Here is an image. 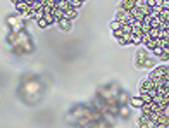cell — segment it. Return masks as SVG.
Wrapping results in <instances>:
<instances>
[{"label":"cell","instance_id":"1","mask_svg":"<svg viewBox=\"0 0 169 128\" xmlns=\"http://www.w3.org/2000/svg\"><path fill=\"white\" fill-rule=\"evenodd\" d=\"M166 76V66H159V68H154L150 73V78L152 80H164Z\"/></svg>","mask_w":169,"mask_h":128},{"label":"cell","instance_id":"2","mask_svg":"<svg viewBox=\"0 0 169 128\" xmlns=\"http://www.w3.org/2000/svg\"><path fill=\"white\" fill-rule=\"evenodd\" d=\"M130 104H131L133 107H140V109H142V107L145 106V101H143L142 95H138V97H133V99H131Z\"/></svg>","mask_w":169,"mask_h":128},{"label":"cell","instance_id":"3","mask_svg":"<svg viewBox=\"0 0 169 128\" xmlns=\"http://www.w3.org/2000/svg\"><path fill=\"white\" fill-rule=\"evenodd\" d=\"M76 14H78V12H76L74 9H71V7H69L67 10H64V19L71 21V19H74V18H76Z\"/></svg>","mask_w":169,"mask_h":128},{"label":"cell","instance_id":"4","mask_svg":"<svg viewBox=\"0 0 169 128\" xmlns=\"http://www.w3.org/2000/svg\"><path fill=\"white\" fill-rule=\"evenodd\" d=\"M155 123L157 125H166V126H167V125H169V116L159 114V116H157V119H155Z\"/></svg>","mask_w":169,"mask_h":128},{"label":"cell","instance_id":"5","mask_svg":"<svg viewBox=\"0 0 169 128\" xmlns=\"http://www.w3.org/2000/svg\"><path fill=\"white\" fill-rule=\"evenodd\" d=\"M59 26H61V30L67 31V30L71 28V23L67 21V19H61V21H59Z\"/></svg>","mask_w":169,"mask_h":128},{"label":"cell","instance_id":"6","mask_svg":"<svg viewBox=\"0 0 169 128\" xmlns=\"http://www.w3.org/2000/svg\"><path fill=\"white\" fill-rule=\"evenodd\" d=\"M43 18L47 19V23H48V24H50V23H57V21H55V18H54V14H52V12H45V16H43Z\"/></svg>","mask_w":169,"mask_h":128},{"label":"cell","instance_id":"7","mask_svg":"<svg viewBox=\"0 0 169 128\" xmlns=\"http://www.w3.org/2000/svg\"><path fill=\"white\" fill-rule=\"evenodd\" d=\"M143 42V36H138V35H131V43H142Z\"/></svg>","mask_w":169,"mask_h":128},{"label":"cell","instance_id":"8","mask_svg":"<svg viewBox=\"0 0 169 128\" xmlns=\"http://www.w3.org/2000/svg\"><path fill=\"white\" fill-rule=\"evenodd\" d=\"M111 28H112L114 31H117V30H121V28H123V24H121L119 21H114L112 24H111Z\"/></svg>","mask_w":169,"mask_h":128},{"label":"cell","instance_id":"9","mask_svg":"<svg viewBox=\"0 0 169 128\" xmlns=\"http://www.w3.org/2000/svg\"><path fill=\"white\" fill-rule=\"evenodd\" d=\"M36 23H38V26H40V28H47V26H48V23H47V19H45V18L38 19Z\"/></svg>","mask_w":169,"mask_h":128},{"label":"cell","instance_id":"10","mask_svg":"<svg viewBox=\"0 0 169 128\" xmlns=\"http://www.w3.org/2000/svg\"><path fill=\"white\" fill-rule=\"evenodd\" d=\"M81 2H69V7H71V9H74V10H76V9H78V7H81Z\"/></svg>","mask_w":169,"mask_h":128},{"label":"cell","instance_id":"11","mask_svg":"<svg viewBox=\"0 0 169 128\" xmlns=\"http://www.w3.org/2000/svg\"><path fill=\"white\" fill-rule=\"evenodd\" d=\"M119 114H121V116H124V118H126V116L130 114V111H128V107H121V111H119Z\"/></svg>","mask_w":169,"mask_h":128},{"label":"cell","instance_id":"12","mask_svg":"<svg viewBox=\"0 0 169 128\" xmlns=\"http://www.w3.org/2000/svg\"><path fill=\"white\" fill-rule=\"evenodd\" d=\"M119 101H121V102H126V101H128V97H126V93H121V95H119Z\"/></svg>","mask_w":169,"mask_h":128},{"label":"cell","instance_id":"13","mask_svg":"<svg viewBox=\"0 0 169 128\" xmlns=\"http://www.w3.org/2000/svg\"><path fill=\"white\" fill-rule=\"evenodd\" d=\"M155 128H167V126H166V125H157Z\"/></svg>","mask_w":169,"mask_h":128},{"label":"cell","instance_id":"14","mask_svg":"<svg viewBox=\"0 0 169 128\" xmlns=\"http://www.w3.org/2000/svg\"><path fill=\"white\" fill-rule=\"evenodd\" d=\"M167 95H169V93H167Z\"/></svg>","mask_w":169,"mask_h":128}]
</instances>
